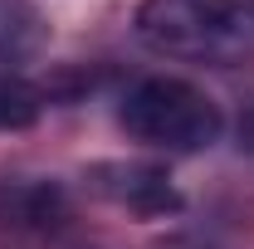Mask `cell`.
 Returning <instances> with one entry per match:
<instances>
[{"label": "cell", "instance_id": "obj_3", "mask_svg": "<svg viewBox=\"0 0 254 249\" xmlns=\"http://www.w3.org/2000/svg\"><path fill=\"white\" fill-rule=\"evenodd\" d=\"M93 186L127 205L132 215H166V210H181V195L171 190L166 171L157 166H137V161H108V166H93Z\"/></svg>", "mask_w": 254, "mask_h": 249}, {"label": "cell", "instance_id": "obj_2", "mask_svg": "<svg viewBox=\"0 0 254 249\" xmlns=\"http://www.w3.org/2000/svg\"><path fill=\"white\" fill-rule=\"evenodd\" d=\"M118 123L142 147H157V152H205V147L220 142L225 113H220V103L205 88H195L190 78L152 73V78H137L123 93Z\"/></svg>", "mask_w": 254, "mask_h": 249}, {"label": "cell", "instance_id": "obj_6", "mask_svg": "<svg viewBox=\"0 0 254 249\" xmlns=\"http://www.w3.org/2000/svg\"><path fill=\"white\" fill-rule=\"evenodd\" d=\"M240 152H250V156H254V103L240 113Z\"/></svg>", "mask_w": 254, "mask_h": 249}, {"label": "cell", "instance_id": "obj_5", "mask_svg": "<svg viewBox=\"0 0 254 249\" xmlns=\"http://www.w3.org/2000/svg\"><path fill=\"white\" fill-rule=\"evenodd\" d=\"M39 113H44L39 88L25 83V78L0 73V132H25V127L39 123Z\"/></svg>", "mask_w": 254, "mask_h": 249}, {"label": "cell", "instance_id": "obj_4", "mask_svg": "<svg viewBox=\"0 0 254 249\" xmlns=\"http://www.w3.org/2000/svg\"><path fill=\"white\" fill-rule=\"evenodd\" d=\"M39 39H44V25L30 10V0H0V63L34 54Z\"/></svg>", "mask_w": 254, "mask_h": 249}, {"label": "cell", "instance_id": "obj_1", "mask_svg": "<svg viewBox=\"0 0 254 249\" xmlns=\"http://www.w3.org/2000/svg\"><path fill=\"white\" fill-rule=\"evenodd\" d=\"M137 39L186 63H240L254 54V10L245 0H142Z\"/></svg>", "mask_w": 254, "mask_h": 249}]
</instances>
